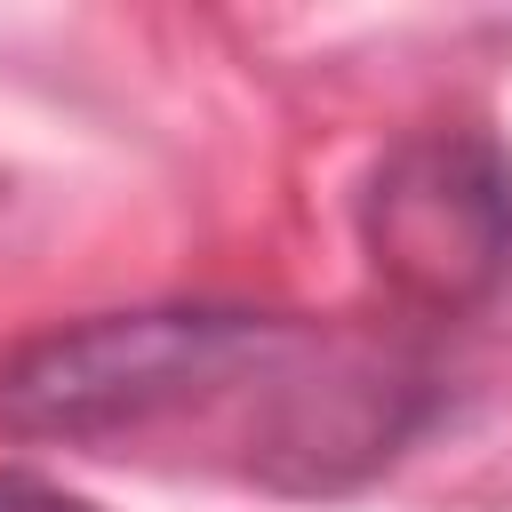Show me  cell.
Instances as JSON below:
<instances>
[{"label": "cell", "instance_id": "cell-1", "mask_svg": "<svg viewBox=\"0 0 512 512\" xmlns=\"http://www.w3.org/2000/svg\"><path fill=\"white\" fill-rule=\"evenodd\" d=\"M440 400L448 384L416 336L256 304L96 312L0 360L8 440L224 472L272 496H344L376 480Z\"/></svg>", "mask_w": 512, "mask_h": 512}, {"label": "cell", "instance_id": "cell-2", "mask_svg": "<svg viewBox=\"0 0 512 512\" xmlns=\"http://www.w3.org/2000/svg\"><path fill=\"white\" fill-rule=\"evenodd\" d=\"M376 288L416 320H464L512 280V152L488 128H416L360 184Z\"/></svg>", "mask_w": 512, "mask_h": 512}, {"label": "cell", "instance_id": "cell-3", "mask_svg": "<svg viewBox=\"0 0 512 512\" xmlns=\"http://www.w3.org/2000/svg\"><path fill=\"white\" fill-rule=\"evenodd\" d=\"M0 512H104V504H88V496L56 488L48 472H24V464H8V472H0Z\"/></svg>", "mask_w": 512, "mask_h": 512}]
</instances>
